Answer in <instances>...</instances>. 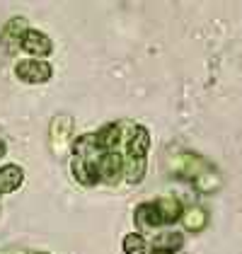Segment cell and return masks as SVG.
Returning a JSON list of instances; mask_svg holds the SVG:
<instances>
[{
	"label": "cell",
	"instance_id": "obj_1",
	"mask_svg": "<svg viewBox=\"0 0 242 254\" xmlns=\"http://www.w3.org/2000/svg\"><path fill=\"white\" fill-rule=\"evenodd\" d=\"M170 170H172V175L191 182L194 189L201 191V194H216L223 187V177L218 175V170L206 157L196 155V153L180 150L170 160Z\"/></svg>",
	"mask_w": 242,
	"mask_h": 254
},
{
	"label": "cell",
	"instance_id": "obj_2",
	"mask_svg": "<svg viewBox=\"0 0 242 254\" xmlns=\"http://www.w3.org/2000/svg\"><path fill=\"white\" fill-rule=\"evenodd\" d=\"M182 211H184V206L180 203V198L160 196L155 201L138 203V208L133 211V223L138 225V230H160L165 225L180 223Z\"/></svg>",
	"mask_w": 242,
	"mask_h": 254
},
{
	"label": "cell",
	"instance_id": "obj_3",
	"mask_svg": "<svg viewBox=\"0 0 242 254\" xmlns=\"http://www.w3.org/2000/svg\"><path fill=\"white\" fill-rule=\"evenodd\" d=\"M150 150V133L141 124H128L123 136V157H141L145 160Z\"/></svg>",
	"mask_w": 242,
	"mask_h": 254
},
{
	"label": "cell",
	"instance_id": "obj_4",
	"mask_svg": "<svg viewBox=\"0 0 242 254\" xmlns=\"http://www.w3.org/2000/svg\"><path fill=\"white\" fill-rule=\"evenodd\" d=\"M15 75H17L22 82H27V85H44V82L51 80L54 68H51V63H46V61L27 59V61H20V63L15 65Z\"/></svg>",
	"mask_w": 242,
	"mask_h": 254
},
{
	"label": "cell",
	"instance_id": "obj_5",
	"mask_svg": "<svg viewBox=\"0 0 242 254\" xmlns=\"http://www.w3.org/2000/svg\"><path fill=\"white\" fill-rule=\"evenodd\" d=\"M20 49L24 54H29L32 59L44 61L54 54V41H51L49 34H44L41 29H32V27H29V32H27L20 41Z\"/></svg>",
	"mask_w": 242,
	"mask_h": 254
},
{
	"label": "cell",
	"instance_id": "obj_6",
	"mask_svg": "<svg viewBox=\"0 0 242 254\" xmlns=\"http://www.w3.org/2000/svg\"><path fill=\"white\" fill-rule=\"evenodd\" d=\"M73 133V119L59 114V117L51 121V131H49V140H51V150L60 155L65 148H68V140Z\"/></svg>",
	"mask_w": 242,
	"mask_h": 254
},
{
	"label": "cell",
	"instance_id": "obj_7",
	"mask_svg": "<svg viewBox=\"0 0 242 254\" xmlns=\"http://www.w3.org/2000/svg\"><path fill=\"white\" fill-rule=\"evenodd\" d=\"M208 220H211L208 211H206L203 206H199V203L184 206L182 218H180V223L184 225V230H186V233H201L203 228L208 225Z\"/></svg>",
	"mask_w": 242,
	"mask_h": 254
},
{
	"label": "cell",
	"instance_id": "obj_8",
	"mask_svg": "<svg viewBox=\"0 0 242 254\" xmlns=\"http://www.w3.org/2000/svg\"><path fill=\"white\" fill-rule=\"evenodd\" d=\"M182 247H184V235L177 233V230H165L150 242L153 252H165V254H180Z\"/></svg>",
	"mask_w": 242,
	"mask_h": 254
},
{
	"label": "cell",
	"instance_id": "obj_9",
	"mask_svg": "<svg viewBox=\"0 0 242 254\" xmlns=\"http://www.w3.org/2000/svg\"><path fill=\"white\" fill-rule=\"evenodd\" d=\"M24 182V170L20 165L10 162V165H2L0 167V194H12L17 191Z\"/></svg>",
	"mask_w": 242,
	"mask_h": 254
},
{
	"label": "cell",
	"instance_id": "obj_10",
	"mask_svg": "<svg viewBox=\"0 0 242 254\" xmlns=\"http://www.w3.org/2000/svg\"><path fill=\"white\" fill-rule=\"evenodd\" d=\"M27 32H29L27 20H24V17H15V20L7 22L5 29H2V44H5L7 49H20V41Z\"/></svg>",
	"mask_w": 242,
	"mask_h": 254
},
{
	"label": "cell",
	"instance_id": "obj_11",
	"mask_svg": "<svg viewBox=\"0 0 242 254\" xmlns=\"http://www.w3.org/2000/svg\"><path fill=\"white\" fill-rule=\"evenodd\" d=\"M145 167H148V162L141 157H123V179L128 184H138L145 177Z\"/></svg>",
	"mask_w": 242,
	"mask_h": 254
},
{
	"label": "cell",
	"instance_id": "obj_12",
	"mask_svg": "<svg viewBox=\"0 0 242 254\" xmlns=\"http://www.w3.org/2000/svg\"><path fill=\"white\" fill-rule=\"evenodd\" d=\"M123 254H148V240L141 233H128L121 240Z\"/></svg>",
	"mask_w": 242,
	"mask_h": 254
},
{
	"label": "cell",
	"instance_id": "obj_13",
	"mask_svg": "<svg viewBox=\"0 0 242 254\" xmlns=\"http://www.w3.org/2000/svg\"><path fill=\"white\" fill-rule=\"evenodd\" d=\"M5 153H7V145H5V140H2V138H0V160H2V157H5Z\"/></svg>",
	"mask_w": 242,
	"mask_h": 254
},
{
	"label": "cell",
	"instance_id": "obj_14",
	"mask_svg": "<svg viewBox=\"0 0 242 254\" xmlns=\"http://www.w3.org/2000/svg\"><path fill=\"white\" fill-rule=\"evenodd\" d=\"M153 254H165V252H153Z\"/></svg>",
	"mask_w": 242,
	"mask_h": 254
},
{
	"label": "cell",
	"instance_id": "obj_15",
	"mask_svg": "<svg viewBox=\"0 0 242 254\" xmlns=\"http://www.w3.org/2000/svg\"><path fill=\"white\" fill-rule=\"evenodd\" d=\"M39 254H49V252H39Z\"/></svg>",
	"mask_w": 242,
	"mask_h": 254
}]
</instances>
